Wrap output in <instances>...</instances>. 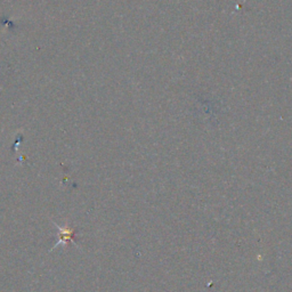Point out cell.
I'll return each instance as SVG.
<instances>
[{
	"label": "cell",
	"instance_id": "obj_1",
	"mask_svg": "<svg viewBox=\"0 0 292 292\" xmlns=\"http://www.w3.org/2000/svg\"><path fill=\"white\" fill-rule=\"evenodd\" d=\"M54 225H55V226L57 227L58 237H60V240H58L57 242L54 244L53 249L57 248V245H60V244H65L66 242H69V241H71L72 243L76 244V242H75V237H76L75 229L69 227V226H63V227L58 226V224H56V223H54Z\"/></svg>",
	"mask_w": 292,
	"mask_h": 292
}]
</instances>
